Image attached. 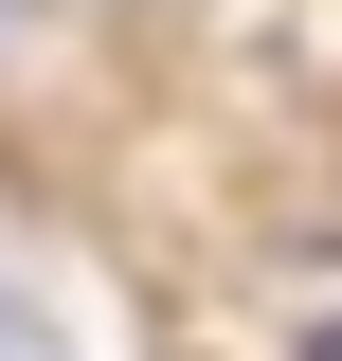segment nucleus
I'll use <instances>...</instances> for the list:
<instances>
[{
    "mask_svg": "<svg viewBox=\"0 0 342 361\" xmlns=\"http://www.w3.org/2000/svg\"><path fill=\"white\" fill-rule=\"evenodd\" d=\"M306 361H342V307H324V325H306Z\"/></svg>",
    "mask_w": 342,
    "mask_h": 361,
    "instance_id": "2",
    "label": "nucleus"
},
{
    "mask_svg": "<svg viewBox=\"0 0 342 361\" xmlns=\"http://www.w3.org/2000/svg\"><path fill=\"white\" fill-rule=\"evenodd\" d=\"M0 361H72V343H54V325L18 307V289H0Z\"/></svg>",
    "mask_w": 342,
    "mask_h": 361,
    "instance_id": "1",
    "label": "nucleus"
}]
</instances>
